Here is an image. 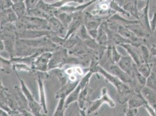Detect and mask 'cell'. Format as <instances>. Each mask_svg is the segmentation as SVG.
Masks as SVG:
<instances>
[{"mask_svg": "<svg viewBox=\"0 0 156 116\" xmlns=\"http://www.w3.org/2000/svg\"><path fill=\"white\" fill-rule=\"evenodd\" d=\"M89 70L92 73L100 74L110 83L113 85L117 90V100L121 104L128 102L134 90L129 85L125 84L110 72L106 71L98 64L97 59H93L91 61Z\"/></svg>", "mask_w": 156, "mask_h": 116, "instance_id": "6da1fadb", "label": "cell"}, {"mask_svg": "<svg viewBox=\"0 0 156 116\" xmlns=\"http://www.w3.org/2000/svg\"><path fill=\"white\" fill-rule=\"evenodd\" d=\"M33 73L34 75L37 83L38 84L39 88V97H40V103L41 104L44 113L47 114L48 110L47 108V103H46V97L45 90H44V80H47L50 77L47 72H43V71H36L33 70Z\"/></svg>", "mask_w": 156, "mask_h": 116, "instance_id": "7a4b0ae2", "label": "cell"}, {"mask_svg": "<svg viewBox=\"0 0 156 116\" xmlns=\"http://www.w3.org/2000/svg\"><path fill=\"white\" fill-rule=\"evenodd\" d=\"M104 103H107L112 108L115 106V103L109 96L108 90L106 88H103L102 89L101 95L100 98H98L93 101L89 102L90 105L87 110V114L89 115L94 112H96Z\"/></svg>", "mask_w": 156, "mask_h": 116, "instance_id": "3957f363", "label": "cell"}, {"mask_svg": "<svg viewBox=\"0 0 156 116\" xmlns=\"http://www.w3.org/2000/svg\"><path fill=\"white\" fill-rule=\"evenodd\" d=\"M93 74V73H92L91 71H89L87 74H86L85 76L82 78L79 83L78 84L77 87L75 88V90H73L68 97H66L65 99L66 109L68 108V107L69 106L70 104L78 101V97L82 90L85 88V87H86L87 85H89L90 79Z\"/></svg>", "mask_w": 156, "mask_h": 116, "instance_id": "277c9868", "label": "cell"}, {"mask_svg": "<svg viewBox=\"0 0 156 116\" xmlns=\"http://www.w3.org/2000/svg\"><path fill=\"white\" fill-rule=\"evenodd\" d=\"M104 20L97 16L86 13L84 17V25L89 32V35L93 39H96L98 37V31L100 26Z\"/></svg>", "mask_w": 156, "mask_h": 116, "instance_id": "5b68a950", "label": "cell"}, {"mask_svg": "<svg viewBox=\"0 0 156 116\" xmlns=\"http://www.w3.org/2000/svg\"><path fill=\"white\" fill-rule=\"evenodd\" d=\"M57 34L49 30H24L16 32L18 39H36L43 37H51Z\"/></svg>", "mask_w": 156, "mask_h": 116, "instance_id": "8992f818", "label": "cell"}, {"mask_svg": "<svg viewBox=\"0 0 156 116\" xmlns=\"http://www.w3.org/2000/svg\"><path fill=\"white\" fill-rule=\"evenodd\" d=\"M52 52H44L36 58L31 66L33 70L47 72Z\"/></svg>", "mask_w": 156, "mask_h": 116, "instance_id": "52a82bcc", "label": "cell"}, {"mask_svg": "<svg viewBox=\"0 0 156 116\" xmlns=\"http://www.w3.org/2000/svg\"><path fill=\"white\" fill-rule=\"evenodd\" d=\"M117 32L121 35L125 39L129 41L130 44L137 47H140L146 41V39L138 37L136 35L130 31L128 28L123 25H119L118 26Z\"/></svg>", "mask_w": 156, "mask_h": 116, "instance_id": "ba28073f", "label": "cell"}, {"mask_svg": "<svg viewBox=\"0 0 156 116\" xmlns=\"http://www.w3.org/2000/svg\"><path fill=\"white\" fill-rule=\"evenodd\" d=\"M84 24V18L82 12L76 13L73 17L71 23L68 27L66 30V34L64 39L66 40L71 36L75 34L80 27Z\"/></svg>", "mask_w": 156, "mask_h": 116, "instance_id": "9c48e42d", "label": "cell"}, {"mask_svg": "<svg viewBox=\"0 0 156 116\" xmlns=\"http://www.w3.org/2000/svg\"><path fill=\"white\" fill-rule=\"evenodd\" d=\"M121 46L124 48L128 53L129 56L132 58L137 66L144 62L139 47H137L130 44H125L121 45Z\"/></svg>", "mask_w": 156, "mask_h": 116, "instance_id": "30bf717a", "label": "cell"}, {"mask_svg": "<svg viewBox=\"0 0 156 116\" xmlns=\"http://www.w3.org/2000/svg\"><path fill=\"white\" fill-rule=\"evenodd\" d=\"M127 102L128 109H139L142 106H144V105L147 103L141 92H137L135 91Z\"/></svg>", "mask_w": 156, "mask_h": 116, "instance_id": "8fae6325", "label": "cell"}, {"mask_svg": "<svg viewBox=\"0 0 156 116\" xmlns=\"http://www.w3.org/2000/svg\"><path fill=\"white\" fill-rule=\"evenodd\" d=\"M108 27L109 26L108 21L104 20L98 29V37L96 39V40L100 45L106 47L109 44V39L107 32V29Z\"/></svg>", "mask_w": 156, "mask_h": 116, "instance_id": "7c38bea8", "label": "cell"}, {"mask_svg": "<svg viewBox=\"0 0 156 116\" xmlns=\"http://www.w3.org/2000/svg\"><path fill=\"white\" fill-rule=\"evenodd\" d=\"M109 71L112 74L116 76L125 84H128L131 87L132 80L130 76L123 71L117 64H111L109 67Z\"/></svg>", "mask_w": 156, "mask_h": 116, "instance_id": "4fadbf2b", "label": "cell"}, {"mask_svg": "<svg viewBox=\"0 0 156 116\" xmlns=\"http://www.w3.org/2000/svg\"><path fill=\"white\" fill-rule=\"evenodd\" d=\"M47 20L51 31L55 32L61 37H62V35H64L65 37L64 32L66 30L62 22L55 15L51 16Z\"/></svg>", "mask_w": 156, "mask_h": 116, "instance_id": "5bb4252c", "label": "cell"}, {"mask_svg": "<svg viewBox=\"0 0 156 116\" xmlns=\"http://www.w3.org/2000/svg\"><path fill=\"white\" fill-rule=\"evenodd\" d=\"M117 64L123 71L127 73L130 77L132 75L134 68L136 65L130 56H122Z\"/></svg>", "mask_w": 156, "mask_h": 116, "instance_id": "9a60e30c", "label": "cell"}, {"mask_svg": "<svg viewBox=\"0 0 156 116\" xmlns=\"http://www.w3.org/2000/svg\"><path fill=\"white\" fill-rule=\"evenodd\" d=\"M80 81H73L71 80H68L67 82L64 85L61 86L59 90L57 92L55 98L56 99H59L61 97L66 98V97H68L77 87Z\"/></svg>", "mask_w": 156, "mask_h": 116, "instance_id": "2e32d148", "label": "cell"}, {"mask_svg": "<svg viewBox=\"0 0 156 116\" xmlns=\"http://www.w3.org/2000/svg\"><path fill=\"white\" fill-rule=\"evenodd\" d=\"M18 21V18L12 8L1 11V26L8 23H14Z\"/></svg>", "mask_w": 156, "mask_h": 116, "instance_id": "e0dca14e", "label": "cell"}, {"mask_svg": "<svg viewBox=\"0 0 156 116\" xmlns=\"http://www.w3.org/2000/svg\"><path fill=\"white\" fill-rule=\"evenodd\" d=\"M140 92L147 103L156 110V91L145 86Z\"/></svg>", "mask_w": 156, "mask_h": 116, "instance_id": "ac0fdd59", "label": "cell"}, {"mask_svg": "<svg viewBox=\"0 0 156 116\" xmlns=\"http://www.w3.org/2000/svg\"><path fill=\"white\" fill-rule=\"evenodd\" d=\"M106 50L107 57L111 63L117 64L122 57V55L117 51L116 45L112 43H110L107 46Z\"/></svg>", "mask_w": 156, "mask_h": 116, "instance_id": "d6986e66", "label": "cell"}, {"mask_svg": "<svg viewBox=\"0 0 156 116\" xmlns=\"http://www.w3.org/2000/svg\"><path fill=\"white\" fill-rule=\"evenodd\" d=\"M95 1H96V0H90V1L87 2L85 4H83V5H79V6H76V7L69 6V5H66L65 6H63V7L59 8V9H58V10L59 11L65 12H67V13H80L85 9L86 8L90 6Z\"/></svg>", "mask_w": 156, "mask_h": 116, "instance_id": "ffe728a7", "label": "cell"}, {"mask_svg": "<svg viewBox=\"0 0 156 116\" xmlns=\"http://www.w3.org/2000/svg\"><path fill=\"white\" fill-rule=\"evenodd\" d=\"M89 85H87L82 90L79 97H78V106L79 109L80 110V116H86L85 114V103L87 99V96L89 94Z\"/></svg>", "mask_w": 156, "mask_h": 116, "instance_id": "44dd1931", "label": "cell"}, {"mask_svg": "<svg viewBox=\"0 0 156 116\" xmlns=\"http://www.w3.org/2000/svg\"><path fill=\"white\" fill-rule=\"evenodd\" d=\"M126 27L128 28L130 31H132L139 38L147 39L150 35L149 32H147L143 27L140 25V23L132 24L126 26Z\"/></svg>", "mask_w": 156, "mask_h": 116, "instance_id": "7402d4cb", "label": "cell"}, {"mask_svg": "<svg viewBox=\"0 0 156 116\" xmlns=\"http://www.w3.org/2000/svg\"><path fill=\"white\" fill-rule=\"evenodd\" d=\"M75 14L76 13H67L65 12L59 11L58 10L54 15L62 22L66 30L68 27L71 23Z\"/></svg>", "mask_w": 156, "mask_h": 116, "instance_id": "603a6c76", "label": "cell"}, {"mask_svg": "<svg viewBox=\"0 0 156 116\" xmlns=\"http://www.w3.org/2000/svg\"><path fill=\"white\" fill-rule=\"evenodd\" d=\"M107 21L108 22H118L120 24H122L121 25L123 26H128L132 24H135V23H139V21L138 20H129L125 19L124 17L121 16L118 14L114 13L112 15H111L110 17L108 19Z\"/></svg>", "mask_w": 156, "mask_h": 116, "instance_id": "cb8c5ba5", "label": "cell"}, {"mask_svg": "<svg viewBox=\"0 0 156 116\" xmlns=\"http://www.w3.org/2000/svg\"><path fill=\"white\" fill-rule=\"evenodd\" d=\"M124 9L131 15L133 18L139 20V12L137 8V3L136 0H132L126 3L124 7Z\"/></svg>", "mask_w": 156, "mask_h": 116, "instance_id": "d4e9b609", "label": "cell"}, {"mask_svg": "<svg viewBox=\"0 0 156 116\" xmlns=\"http://www.w3.org/2000/svg\"><path fill=\"white\" fill-rule=\"evenodd\" d=\"M11 8L16 15L18 20L20 19L27 15V9L24 2L13 4Z\"/></svg>", "mask_w": 156, "mask_h": 116, "instance_id": "484cf974", "label": "cell"}, {"mask_svg": "<svg viewBox=\"0 0 156 116\" xmlns=\"http://www.w3.org/2000/svg\"><path fill=\"white\" fill-rule=\"evenodd\" d=\"M28 16L40 18L42 19H48L51 16H50L48 14L45 12L44 11H43L41 9L39 8V7H35L31 10H29L27 12V15Z\"/></svg>", "mask_w": 156, "mask_h": 116, "instance_id": "4316f807", "label": "cell"}, {"mask_svg": "<svg viewBox=\"0 0 156 116\" xmlns=\"http://www.w3.org/2000/svg\"><path fill=\"white\" fill-rule=\"evenodd\" d=\"M153 66L154 65L153 62H151L150 63L143 62V63L137 66V68L144 77L147 78L152 72V69Z\"/></svg>", "mask_w": 156, "mask_h": 116, "instance_id": "83f0119b", "label": "cell"}, {"mask_svg": "<svg viewBox=\"0 0 156 116\" xmlns=\"http://www.w3.org/2000/svg\"><path fill=\"white\" fill-rule=\"evenodd\" d=\"M65 97H61L59 99V102L56 109L54 111L53 116H64L65 110Z\"/></svg>", "mask_w": 156, "mask_h": 116, "instance_id": "f1b7e54d", "label": "cell"}, {"mask_svg": "<svg viewBox=\"0 0 156 116\" xmlns=\"http://www.w3.org/2000/svg\"><path fill=\"white\" fill-rule=\"evenodd\" d=\"M12 69L14 71L20 72V71H26L29 73H32L33 69L32 67L25 63H12Z\"/></svg>", "mask_w": 156, "mask_h": 116, "instance_id": "f546056e", "label": "cell"}, {"mask_svg": "<svg viewBox=\"0 0 156 116\" xmlns=\"http://www.w3.org/2000/svg\"><path fill=\"white\" fill-rule=\"evenodd\" d=\"M139 48L141 51L142 56L144 62L146 63L151 62V61L150 59L152 55L151 54L150 49H149L144 44L141 45Z\"/></svg>", "mask_w": 156, "mask_h": 116, "instance_id": "4dcf8cb0", "label": "cell"}, {"mask_svg": "<svg viewBox=\"0 0 156 116\" xmlns=\"http://www.w3.org/2000/svg\"><path fill=\"white\" fill-rule=\"evenodd\" d=\"M84 2V0H59L58 1L51 4V5L53 8H56V9H59L63 6H65L67 4H69L70 3H73V2H76V3H79V4H82Z\"/></svg>", "mask_w": 156, "mask_h": 116, "instance_id": "1f68e13d", "label": "cell"}, {"mask_svg": "<svg viewBox=\"0 0 156 116\" xmlns=\"http://www.w3.org/2000/svg\"><path fill=\"white\" fill-rule=\"evenodd\" d=\"M146 86L150 89L156 91V73L152 71L147 78Z\"/></svg>", "mask_w": 156, "mask_h": 116, "instance_id": "d6a6232c", "label": "cell"}, {"mask_svg": "<svg viewBox=\"0 0 156 116\" xmlns=\"http://www.w3.org/2000/svg\"><path fill=\"white\" fill-rule=\"evenodd\" d=\"M40 1V0H25L24 3L27 9V12L36 7Z\"/></svg>", "mask_w": 156, "mask_h": 116, "instance_id": "836d02e7", "label": "cell"}, {"mask_svg": "<svg viewBox=\"0 0 156 116\" xmlns=\"http://www.w3.org/2000/svg\"><path fill=\"white\" fill-rule=\"evenodd\" d=\"M13 5L12 0H1V11L11 8Z\"/></svg>", "mask_w": 156, "mask_h": 116, "instance_id": "e575fe53", "label": "cell"}, {"mask_svg": "<svg viewBox=\"0 0 156 116\" xmlns=\"http://www.w3.org/2000/svg\"><path fill=\"white\" fill-rule=\"evenodd\" d=\"M125 116H138L139 114L138 109H127L125 110Z\"/></svg>", "mask_w": 156, "mask_h": 116, "instance_id": "d590c367", "label": "cell"}, {"mask_svg": "<svg viewBox=\"0 0 156 116\" xmlns=\"http://www.w3.org/2000/svg\"><path fill=\"white\" fill-rule=\"evenodd\" d=\"M146 110L147 111L150 116H156V110L154 109L151 106L147 103L144 106Z\"/></svg>", "mask_w": 156, "mask_h": 116, "instance_id": "8d00e7d4", "label": "cell"}, {"mask_svg": "<svg viewBox=\"0 0 156 116\" xmlns=\"http://www.w3.org/2000/svg\"><path fill=\"white\" fill-rule=\"evenodd\" d=\"M150 28L152 32H154L156 29V13L154 14L153 18L150 21Z\"/></svg>", "mask_w": 156, "mask_h": 116, "instance_id": "74e56055", "label": "cell"}, {"mask_svg": "<svg viewBox=\"0 0 156 116\" xmlns=\"http://www.w3.org/2000/svg\"><path fill=\"white\" fill-rule=\"evenodd\" d=\"M151 54L153 56H156V44L153 45L150 49Z\"/></svg>", "mask_w": 156, "mask_h": 116, "instance_id": "f35d334b", "label": "cell"}, {"mask_svg": "<svg viewBox=\"0 0 156 116\" xmlns=\"http://www.w3.org/2000/svg\"><path fill=\"white\" fill-rule=\"evenodd\" d=\"M0 44H1V47H0V48H1V51H4V49H5V45H4V41L2 40V39H1V42H0Z\"/></svg>", "mask_w": 156, "mask_h": 116, "instance_id": "ab89813d", "label": "cell"}, {"mask_svg": "<svg viewBox=\"0 0 156 116\" xmlns=\"http://www.w3.org/2000/svg\"><path fill=\"white\" fill-rule=\"evenodd\" d=\"M44 2H46L47 3H48V4H54V3H55V2H57V1H58L59 0H43Z\"/></svg>", "mask_w": 156, "mask_h": 116, "instance_id": "60d3db41", "label": "cell"}, {"mask_svg": "<svg viewBox=\"0 0 156 116\" xmlns=\"http://www.w3.org/2000/svg\"><path fill=\"white\" fill-rule=\"evenodd\" d=\"M13 4H16V3H20V2H24L25 0H12Z\"/></svg>", "mask_w": 156, "mask_h": 116, "instance_id": "b9f144b4", "label": "cell"}, {"mask_svg": "<svg viewBox=\"0 0 156 116\" xmlns=\"http://www.w3.org/2000/svg\"><path fill=\"white\" fill-rule=\"evenodd\" d=\"M156 58H154V59L153 60V63H154V65H156V56H155Z\"/></svg>", "mask_w": 156, "mask_h": 116, "instance_id": "7bdbcfd3", "label": "cell"}, {"mask_svg": "<svg viewBox=\"0 0 156 116\" xmlns=\"http://www.w3.org/2000/svg\"><path fill=\"white\" fill-rule=\"evenodd\" d=\"M127 1H128V0H127Z\"/></svg>", "mask_w": 156, "mask_h": 116, "instance_id": "ee69618b", "label": "cell"}]
</instances>
